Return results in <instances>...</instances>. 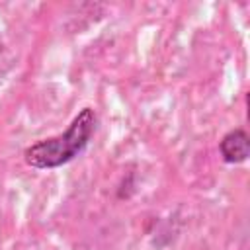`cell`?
Returning <instances> with one entry per match:
<instances>
[{"instance_id":"obj_2","label":"cell","mask_w":250,"mask_h":250,"mask_svg":"<svg viewBox=\"0 0 250 250\" xmlns=\"http://www.w3.org/2000/svg\"><path fill=\"white\" fill-rule=\"evenodd\" d=\"M219 152L221 158L227 164H240L248 158L250 154V137L244 129H230L229 133L223 135L219 141Z\"/></svg>"},{"instance_id":"obj_1","label":"cell","mask_w":250,"mask_h":250,"mask_svg":"<svg viewBox=\"0 0 250 250\" xmlns=\"http://www.w3.org/2000/svg\"><path fill=\"white\" fill-rule=\"evenodd\" d=\"M98 125L96 111L84 107L70 121L68 129L57 137H49L33 143L23 150V160L27 166L37 170H51L74 160L90 143Z\"/></svg>"}]
</instances>
